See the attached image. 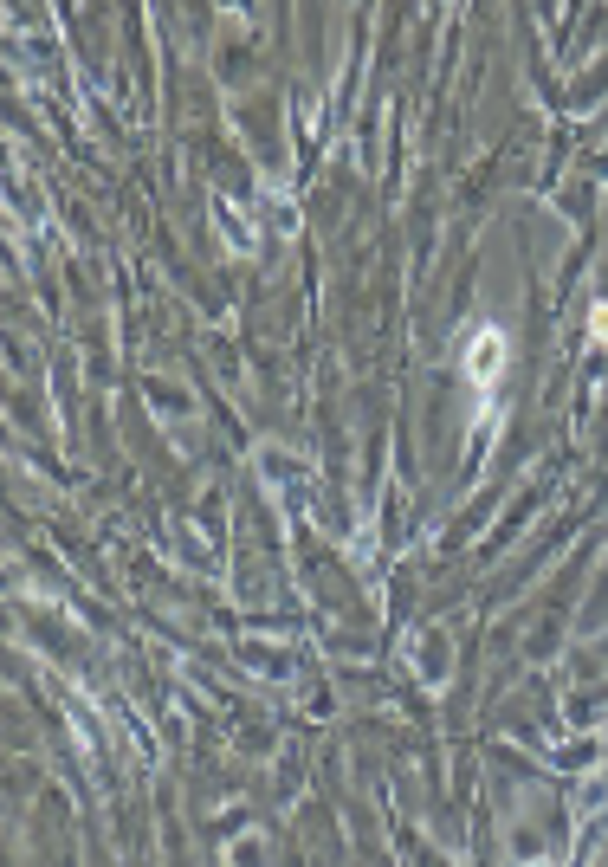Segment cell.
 <instances>
[{
  "label": "cell",
  "mask_w": 608,
  "mask_h": 867,
  "mask_svg": "<svg viewBox=\"0 0 608 867\" xmlns=\"http://www.w3.org/2000/svg\"><path fill=\"white\" fill-rule=\"evenodd\" d=\"M505 369V337L499 330H473V350H466V376L479 382V389H492V376Z\"/></svg>",
  "instance_id": "cell-1"
},
{
  "label": "cell",
  "mask_w": 608,
  "mask_h": 867,
  "mask_svg": "<svg viewBox=\"0 0 608 867\" xmlns=\"http://www.w3.org/2000/svg\"><path fill=\"white\" fill-rule=\"evenodd\" d=\"M589 330H596V337H608V305H596V318H589Z\"/></svg>",
  "instance_id": "cell-2"
}]
</instances>
